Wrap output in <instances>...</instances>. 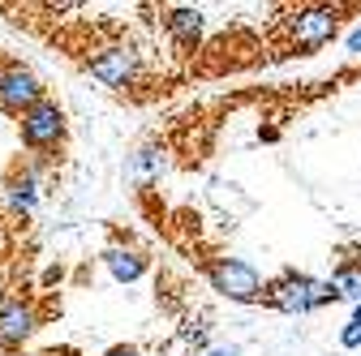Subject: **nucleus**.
I'll return each mask as SVG.
<instances>
[{
    "mask_svg": "<svg viewBox=\"0 0 361 356\" xmlns=\"http://www.w3.org/2000/svg\"><path fill=\"white\" fill-rule=\"evenodd\" d=\"M284 30H288V52L310 56V52H319L323 43L336 39V30H340V9H331V5L293 9V13L284 18Z\"/></svg>",
    "mask_w": 361,
    "mask_h": 356,
    "instance_id": "f257e3e1",
    "label": "nucleus"
},
{
    "mask_svg": "<svg viewBox=\"0 0 361 356\" xmlns=\"http://www.w3.org/2000/svg\"><path fill=\"white\" fill-rule=\"evenodd\" d=\"M18 129H22V146H26V151L48 155V151H56V146L65 142V133H69L65 108H61L56 99H39L30 112L18 116Z\"/></svg>",
    "mask_w": 361,
    "mask_h": 356,
    "instance_id": "f03ea898",
    "label": "nucleus"
},
{
    "mask_svg": "<svg viewBox=\"0 0 361 356\" xmlns=\"http://www.w3.org/2000/svg\"><path fill=\"white\" fill-rule=\"evenodd\" d=\"M207 279H211V288L215 292H224L228 300H241V305H254V300H262V275L254 271L250 262H241V258H211L207 262Z\"/></svg>",
    "mask_w": 361,
    "mask_h": 356,
    "instance_id": "7ed1b4c3",
    "label": "nucleus"
},
{
    "mask_svg": "<svg viewBox=\"0 0 361 356\" xmlns=\"http://www.w3.org/2000/svg\"><path fill=\"white\" fill-rule=\"evenodd\" d=\"M314 292H319V279L284 271L280 279H271L262 288V300L271 309H280V314H310V309H319V305H314Z\"/></svg>",
    "mask_w": 361,
    "mask_h": 356,
    "instance_id": "20e7f679",
    "label": "nucleus"
},
{
    "mask_svg": "<svg viewBox=\"0 0 361 356\" xmlns=\"http://www.w3.org/2000/svg\"><path fill=\"white\" fill-rule=\"evenodd\" d=\"M35 331H39L35 300H26V296H0V348L22 352Z\"/></svg>",
    "mask_w": 361,
    "mask_h": 356,
    "instance_id": "39448f33",
    "label": "nucleus"
},
{
    "mask_svg": "<svg viewBox=\"0 0 361 356\" xmlns=\"http://www.w3.org/2000/svg\"><path fill=\"white\" fill-rule=\"evenodd\" d=\"M39 99H48V95H43V82L26 65H5V77H0V112H5V116H22Z\"/></svg>",
    "mask_w": 361,
    "mask_h": 356,
    "instance_id": "423d86ee",
    "label": "nucleus"
},
{
    "mask_svg": "<svg viewBox=\"0 0 361 356\" xmlns=\"http://www.w3.org/2000/svg\"><path fill=\"white\" fill-rule=\"evenodd\" d=\"M86 69H90L95 82L121 91V86H129L133 77H138V52H133V48H104V52H95L86 61Z\"/></svg>",
    "mask_w": 361,
    "mask_h": 356,
    "instance_id": "0eeeda50",
    "label": "nucleus"
},
{
    "mask_svg": "<svg viewBox=\"0 0 361 356\" xmlns=\"http://www.w3.org/2000/svg\"><path fill=\"white\" fill-rule=\"evenodd\" d=\"M164 30L172 34V43L180 52H194L202 43V30H207V18L198 9H164Z\"/></svg>",
    "mask_w": 361,
    "mask_h": 356,
    "instance_id": "6e6552de",
    "label": "nucleus"
},
{
    "mask_svg": "<svg viewBox=\"0 0 361 356\" xmlns=\"http://www.w3.org/2000/svg\"><path fill=\"white\" fill-rule=\"evenodd\" d=\"M104 266L116 284H133V279L147 275V253L129 249V245H112V249H104Z\"/></svg>",
    "mask_w": 361,
    "mask_h": 356,
    "instance_id": "1a4fd4ad",
    "label": "nucleus"
},
{
    "mask_svg": "<svg viewBox=\"0 0 361 356\" xmlns=\"http://www.w3.org/2000/svg\"><path fill=\"white\" fill-rule=\"evenodd\" d=\"M5 198H9V206H13L18 215H30L35 202H39V176L18 163V167L5 176Z\"/></svg>",
    "mask_w": 361,
    "mask_h": 356,
    "instance_id": "9d476101",
    "label": "nucleus"
},
{
    "mask_svg": "<svg viewBox=\"0 0 361 356\" xmlns=\"http://www.w3.org/2000/svg\"><path fill=\"white\" fill-rule=\"evenodd\" d=\"M331 288H336L340 296H348V300L361 305V266H340V271L331 275Z\"/></svg>",
    "mask_w": 361,
    "mask_h": 356,
    "instance_id": "9b49d317",
    "label": "nucleus"
},
{
    "mask_svg": "<svg viewBox=\"0 0 361 356\" xmlns=\"http://www.w3.org/2000/svg\"><path fill=\"white\" fill-rule=\"evenodd\" d=\"M340 343H344V348H361V322H357V318H348V326L340 331Z\"/></svg>",
    "mask_w": 361,
    "mask_h": 356,
    "instance_id": "f8f14e48",
    "label": "nucleus"
},
{
    "mask_svg": "<svg viewBox=\"0 0 361 356\" xmlns=\"http://www.w3.org/2000/svg\"><path fill=\"white\" fill-rule=\"evenodd\" d=\"M164 159L155 155V151H138V155H133V167H138V172H155Z\"/></svg>",
    "mask_w": 361,
    "mask_h": 356,
    "instance_id": "ddd939ff",
    "label": "nucleus"
},
{
    "mask_svg": "<svg viewBox=\"0 0 361 356\" xmlns=\"http://www.w3.org/2000/svg\"><path fill=\"white\" fill-rule=\"evenodd\" d=\"M104 356H142V348H133V343H112Z\"/></svg>",
    "mask_w": 361,
    "mask_h": 356,
    "instance_id": "4468645a",
    "label": "nucleus"
},
{
    "mask_svg": "<svg viewBox=\"0 0 361 356\" xmlns=\"http://www.w3.org/2000/svg\"><path fill=\"white\" fill-rule=\"evenodd\" d=\"M39 356H82L78 348H69V343H52L48 352H39Z\"/></svg>",
    "mask_w": 361,
    "mask_h": 356,
    "instance_id": "2eb2a0df",
    "label": "nucleus"
},
{
    "mask_svg": "<svg viewBox=\"0 0 361 356\" xmlns=\"http://www.w3.org/2000/svg\"><path fill=\"white\" fill-rule=\"evenodd\" d=\"M344 48H348V52H353V56H357V52H361V26H357V30H353V34H348V39H344Z\"/></svg>",
    "mask_w": 361,
    "mask_h": 356,
    "instance_id": "dca6fc26",
    "label": "nucleus"
},
{
    "mask_svg": "<svg viewBox=\"0 0 361 356\" xmlns=\"http://www.w3.org/2000/svg\"><path fill=\"white\" fill-rule=\"evenodd\" d=\"M207 356H237V348H215V352H207Z\"/></svg>",
    "mask_w": 361,
    "mask_h": 356,
    "instance_id": "f3484780",
    "label": "nucleus"
},
{
    "mask_svg": "<svg viewBox=\"0 0 361 356\" xmlns=\"http://www.w3.org/2000/svg\"><path fill=\"white\" fill-rule=\"evenodd\" d=\"M18 356H39V352H18Z\"/></svg>",
    "mask_w": 361,
    "mask_h": 356,
    "instance_id": "a211bd4d",
    "label": "nucleus"
},
{
    "mask_svg": "<svg viewBox=\"0 0 361 356\" xmlns=\"http://www.w3.org/2000/svg\"><path fill=\"white\" fill-rule=\"evenodd\" d=\"M0 77H5V65H0Z\"/></svg>",
    "mask_w": 361,
    "mask_h": 356,
    "instance_id": "6ab92c4d",
    "label": "nucleus"
},
{
    "mask_svg": "<svg viewBox=\"0 0 361 356\" xmlns=\"http://www.w3.org/2000/svg\"><path fill=\"white\" fill-rule=\"evenodd\" d=\"M0 236H5V224H0Z\"/></svg>",
    "mask_w": 361,
    "mask_h": 356,
    "instance_id": "aec40b11",
    "label": "nucleus"
}]
</instances>
